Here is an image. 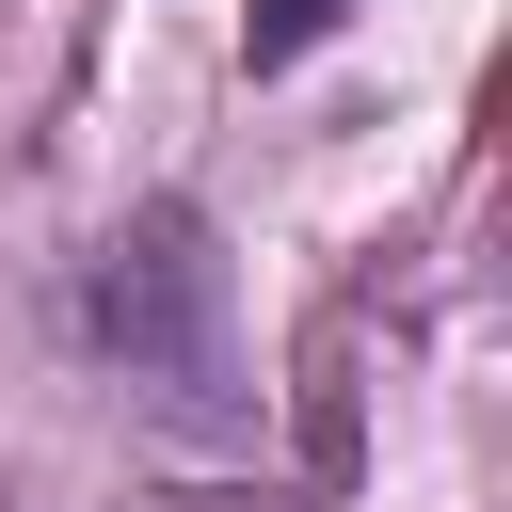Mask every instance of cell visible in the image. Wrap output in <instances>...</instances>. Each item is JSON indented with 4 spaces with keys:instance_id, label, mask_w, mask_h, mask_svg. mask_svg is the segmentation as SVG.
<instances>
[{
    "instance_id": "cell-1",
    "label": "cell",
    "mask_w": 512,
    "mask_h": 512,
    "mask_svg": "<svg viewBox=\"0 0 512 512\" xmlns=\"http://www.w3.org/2000/svg\"><path fill=\"white\" fill-rule=\"evenodd\" d=\"M80 336L112 384H144L176 432H240V288L192 192H144L96 256H80Z\"/></svg>"
},
{
    "instance_id": "cell-2",
    "label": "cell",
    "mask_w": 512,
    "mask_h": 512,
    "mask_svg": "<svg viewBox=\"0 0 512 512\" xmlns=\"http://www.w3.org/2000/svg\"><path fill=\"white\" fill-rule=\"evenodd\" d=\"M336 32H352V0H240V64H256V80H288V64L336 48Z\"/></svg>"
}]
</instances>
